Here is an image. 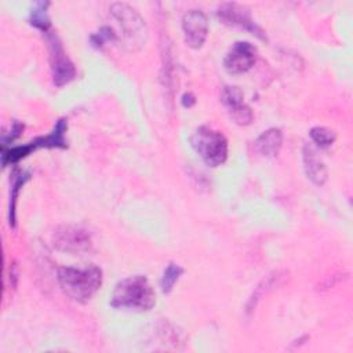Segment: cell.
<instances>
[{
    "mask_svg": "<svg viewBox=\"0 0 353 353\" xmlns=\"http://www.w3.org/2000/svg\"><path fill=\"white\" fill-rule=\"evenodd\" d=\"M30 174L26 171H14L12 174V186H11V203H10V225H15V204L21 188L29 181Z\"/></svg>",
    "mask_w": 353,
    "mask_h": 353,
    "instance_id": "obj_14",
    "label": "cell"
},
{
    "mask_svg": "<svg viewBox=\"0 0 353 353\" xmlns=\"http://www.w3.org/2000/svg\"><path fill=\"white\" fill-rule=\"evenodd\" d=\"M243 91L236 85H226L222 91V102L228 108L234 123L240 125L250 124L252 120V112L248 105L244 103Z\"/></svg>",
    "mask_w": 353,
    "mask_h": 353,
    "instance_id": "obj_10",
    "label": "cell"
},
{
    "mask_svg": "<svg viewBox=\"0 0 353 353\" xmlns=\"http://www.w3.org/2000/svg\"><path fill=\"white\" fill-rule=\"evenodd\" d=\"M185 43L190 48H200L208 34V21L201 10H189L182 18Z\"/></svg>",
    "mask_w": 353,
    "mask_h": 353,
    "instance_id": "obj_8",
    "label": "cell"
},
{
    "mask_svg": "<svg viewBox=\"0 0 353 353\" xmlns=\"http://www.w3.org/2000/svg\"><path fill=\"white\" fill-rule=\"evenodd\" d=\"M110 15L116 22V37L128 50L141 48L146 40V23L143 18L124 3H114L110 7Z\"/></svg>",
    "mask_w": 353,
    "mask_h": 353,
    "instance_id": "obj_3",
    "label": "cell"
},
{
    "mask_svg": "<svg viewBox=\"0 0 353 353\" xmlns=\"http://www.w3.org/2000/svg\"><path fill=\"white\" fill-rule=\"evenodd\" d=\"M309 134H310V138L313 139V142L321 148L331 146L336 138L335 132L325 127H313Z\"/></svg>",
    "mask_w": 353,
    "mask_h": 353,
    "instance_id": "obj_17",
    "label": "cell"
},
{
    "mask_svg": "<svg viewBox=\"0 0 353 353\" xmlns=\"http://www.w3.org/2000/svg\"><path fill=\"white\" fill-rule=\"evenodd\" d=\"M216 14H218L219 19L226 25L243 28L262 40L266 39L265 32L252 19L251 11L248 7L239 4V3H223L218 7Z\"/></svg>",
    "mask_w": 353,
    "mask_h": 353,
    "instance_id": "obj_6",
    "label": "cell"
},
{
    "mask_svg": "<svg viewBox=\"0 0 353 353\" xmlns=\"http://www.w3.org/2000/svg\"><path fill=\"white\" fill-rule=\"evenodd\" d=\"M50 3H36V6L32 8L30 11V18H29V22L30 25H33L34 28L40 29L43 33H48L50 30V18H48V14H47V7H48Z\"/></svg>",
    "mask_w": 353,
    "mask_h": 353,
    "instance_id": "obj_15",
    "label": "cell"
},
{
    "mask_svg": "<svg viewBox=\"0 0 353 353\" xmlns=\"http://www.w3.org/2000/svg\"><path fill=\"white\" fill-rule=\"evenodd\" d=\"M256 48L248 41H236L223 59V68L232 74L250 70L256 61Z\"/></svg>",
    "mask_w": 353,
    "mask_h": 353,
    "instance_id": "obj_7",
    "label": "cell"
},
{
    "mask_svg": "<svg viewBox=\"0 0 353 353\" xmlns=\"http://www.w3.org/2000/svg\"><path fill=\"white\" fill-rule=\"evenodd\" d=\"M68 130V123L65 119H59L54 127V130L46 135V137H40L36 138L34 141H32L34 149L39 148H66L68 142L65 139V132Z\"/></svg>",
    "mask_w": 353,
    "mask_h": 353,
    "instance_id": "obj_13",
    "label": "cell"
},
{
    "mask_svg": "<svg viewBox=\"0 0 353 353\" xmlns=\"http://www.w3.org/2000/svg\"><path fill=\"white\" fill-rule=\"evenodd\" d=\"M283 143V134L279 128H269L263 131L255 141V149L258 153L266 157H273L279 153Z\"/></svg>",
    "mask_w": 353,
    "mask_h": 353,
    "instance_id": "obj_12",
    "label": "cell"
},
{
    "mask_svg": "<svg viewBox=\"0 0 353 353\" xmlns=\"http://www.w3.org/2000/svg\"><path fill=\"white\" fill-rule=\"evenodd\" d=\"M47 34V41L50 47V62H51V72L54 84L61 87L69 83L76 76V69L72 61L68 58L66 52L58 37L55 34Z\"/></svg>",
    "mask_w": 353,
    "mask_h": 353,
    "instance_id": "obj_5",
    "label": "cell"
},
{
    "mask_svg": "<svg viewBox=\"0 0 353 353\" xmlns=\"http://www.w3.org/2000/svg\"><path fill=\"white\" fill-rule=\"evenodd\" d=\"M54 244L66 252H84L91 245V237L80 226H62L54 234Z\"/></svg>",
    "mask_w": 353,
    "mask_h": 353,
    "instance_id": "obj_9",
    "label": "cell"
},
{
    "mask_svg": "<svg viewBox=\"0 0 353 353\" xmlns=\"http://www.w3.org/2000/svg\"><path fill=\"white\" fill-rule=\"evenodd\" d=\"M193 149L210 167H218L228 157V139L221 131L207 125L199 127L190 138Z\"/></svg>",
    "mask_w": 353,
    "mask_h": 353,
    "instance_id": "obj_4",
    "label": "cell"
},
{
    "mask_svg": "<svg viewBox=\"0 0 353 353\" xmlns=\"http://www.w3.org/2000/svg\"><path fill=\"white\" fill-rule=\"evenodd\" d=\"M156 303V294L146 277L130 276L119 281L112 292L110 305L117 309L146 312Z\"/></svg>",
    "mask_w": 353,
    "mask_h": 353,
    "instance_id": "obj_1",
    "label": "cell"
},
{
    "mask_svg": "<svg viewBox=\"0 0 353 353\" xmlns=\"http://www.w3.org/2000/svg\"><path fill=\"white\" fill-rule=\"evenodd\" d=\"M182 273H183V268H181V266L176 265V263H168L167 268L164 269L163 276H161V280H160L161 291H163L164 294L171 292V290L174 288L175 283L179 280V277L182 276Z\"/></svg>",
    "mask_w": 353,
    "mask_h": 353,
    "instance_id": "obj_16",
    "label": "cell"
},
{
    "mask_svg": "<svg viewBox=\"0 0 353 353\" xmlns=\"http://www.w3.org/2000/svg\"><path fill=\"white\" fill-rule=\"evenodd\" d=\"M58 283L62 291L76 302H88L102 285V270L97 266L84 269L59 268Z\"/></svg>",
    "mask_w": 353,
    "mask_h": 353,
    "instance_id": "obj_2",
    "label": "cell"
},
{
    "mask_svg": "<svg viewBox=\"0 0 353 353\" xmlns=\"http://www.w3.org/2000/svg\"><path fill=\"white\" fill-rule=\"evenodd\" d=\"M194 102H196V99H194L193 94H190V92H185L183 94V97H182V105L183 106L190 108L192 105H194Z\"/></svg>",
    "mask_w": 353,
    "mask_h": 353,
    "instance_id": "obj_19",
    "label": "cell"
},
{
    "mask_svg": "<svg viewBox=\"0 0 353 353\" xmlns=\"http://www.w3.org/2000/svg\"><path fill=\"white\" fill-rule=\"evenodd\" d=\"M110 40H117V37H116L114 32L110 28H108V26L101 28L99 32H97V33H94L91 36V41H92V44L95 47H101L103 43L110 41Z\"/></svg>",
    "mask_w": 353,
    "mask_h": 353,
    "instance_id": "obj_18",
    "label": "cell"
},
{
    "mask_svg": "<svg viewBox=\"0 0 353 353\" xmlns=\"http://www.w3.org/2000/svg\"><path fill=\"white\" fill-rule=\"evenodd\" d=\"M303 164H305V171L307 178L316 183V185H323L327 181V167L323 163V160L317 156L316 150L310 146L303 148Z\"/></svg>",
    "mask_w": 353,
    "mask_h": 353,
    "instance_id": "obj_11",
    "label": "cell"
}]
</instances>
